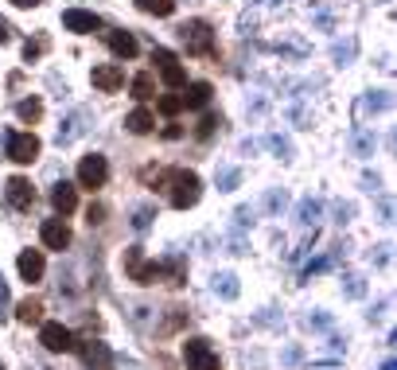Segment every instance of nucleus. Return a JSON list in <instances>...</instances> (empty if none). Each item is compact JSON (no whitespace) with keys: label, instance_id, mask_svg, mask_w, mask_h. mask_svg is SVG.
Instances as JSON below:
<instances>
[{"label":"nucleus","instance_id":"f257e3e1","mask_svg":"<svg viewBox=\"0 0 397 370\" xmlns=\"http://www.w3.org/2000/svg\"><path fill=\"white\" fill-rule=\"evenodd\" d=\"M125 273H129V281H137V285H156V281H164V277H168L171 285H184L187 281V261L184 258L148 261L144 245H129L125 250Z\"/></svg>","mask_w":397,"mask_h":370},{"label":"nucleus","instance_id":"f03ea898","mask_svg":"<svg viewBox=\"0 0 397 370\" xmlns=\"http://www.w3.org/2000/svg\"><path fill=\"white\" fill-rule=\"evenodd\" d=\"M168 184H171V207H179V211L195 207L198 195H203V179H198L195 171H187V168H176L168 176Z\"/></svg>","mask_w":397,"mask_h":370},{"label":"nucleus","instance_id":"7ed1b4c3","mask_svg":"<svg viewBox=\"0 0 397 370\" xmlns=\"http://www.w3.org/2000/svg\"><path fill=\"white\" fill-rule=\"evenodd\" d=\"M176 31H179V39L187 43L191 55H214V31H211L206 20H187V23H179Z\"/></svg>","mask_w":397,"mask_h":370},{"label":"nucleus","instance_id":"20e7f679","mask_svg":"<svg viewBox=\"0 0 397 370\" xmlns=\"http://www.w3.org/2000/svg\"><path fill=\"white\" fill-rule=\"evenodd\" d=\"M184 363L187 370H218V351L211 347V339H203V335H195V339L184 343Z\"/></svg>","mask_w":397,"mask_h":370},{"label":"nucleus","instance_id":"39448f33","mask_svg":"<svg viewBox=\"0 0 397 370\" xmlns=\"http://www.w3.org/2000/svg\"><path fill=\"white\" fill-rule=\"evenodd\" d=\"M105 179H110V160H105L102 152L82 156V164H78V184L94 191V187H105Z\"/></svg>","mask_w":397,"mask_h":370},{"label":"nucleus","instance_id":"423d86ee","mask_svg":"<svg viewBox=\"0 0 397 370\" xmlns=\"http://www.w3.org/2000/svg\"><path fill=\"white\" fill-rule=\"evenodd\" d=\"M4 144H8V160H16V164H31L39 156V137L36 133H8Z\"/></svg>","mask_w":397,"mask_h":370},{"label":"nucleus","instance_id":"0eeeda50","mask_svg":"<svg viewBox=\"0 0 397 370\" xmlns=\"http://www.w3.org/2000/svg\"><path fill=\"white\" fill-rule=\"evenodd\" d=\"M152 59H156V67H160V78L168 82L171 90L187 86V70L179 67V59H176V55L168 51V47H156V55H152Z\"/></svg>","mask_w":397,"mask_h":370},{"label":"nucleus","instance_id":"6e6552de","mask_svg":"<svg viewBox=\"0 0 397 370\" xmlns=\"http://www.w3.org/2000/svg\"><path fill=\"white\" fill-rule=\"evenodd\" d=\"M4 195H8V207H16V211H31V203H36V187H31V179H23V176L8 179Z\"/></svg>","mask_w":397,"mask_h":370},{"label":"nucleus","instance_id":"1a4fd4ad","mask_svg":"<svg viewBox=\"0 0 397 370\" xmlns=\"http://www.w3.org/2000/svg\"><path fill=\"white\" fill-rule=\"evenodd\" d=\"M39 343H43L51 355H63V351L74 347V335L66 332L63 324H43V327H39Z\"/></svg>","mask_w":397,"mask_h":370},{"label":"nucleus","instance_id":"9d476101","mask_svg":"<svg viewBox=\"0 0 397 370\" xmlns=\"http://www.w3.org/2000/svg\"><path fill=\"white\" fill-rule=\"evenodd\" d=\"M39 238H43L47 250H66V245H70V226H66L63 218H47L43 226H39Z\"/></svg>","mask_w":397,"mask_h":370},{"label":"nucleus","instance_id":"9b49d317","mask_svg":"<svg viewBox=\"0 0 397 370\" xmlns=\"http://www.w3.org/2000/svg\"><path fill=\"white\" fill-rule=\"evenodd\" d=\"M63 28L78 31V36H90V31L102 28V20H97L94 12H82V8H66V12H63Z\"/></svg>","mask_w":397,"mask_h":370},{"label":"nucleus","instance_id":"f8f14e48","mask_svg":"<svg viewBox=\"0 0 397 370\" xmlns=\"http://www.w3.org/2000/svg\"><path fill=\"white\" fill-rule=\"evenodd\" d=\"M94 86L102 90V94H113V90H121L125 86V70L117 67V63H105V67H94Z\"/></svg>","mask_w":397,"mask_h":370},{"label":"nucleus","instance_id":"ddd939ff","mask_svg":"<svg viewBox=\"0 0 397 370\" xmlns=\"http://www.w3.org/2000/svg\"><path fill=\"white\" fill-rule=\"evenodd\" d=\"M16 265H20V277H23V281H28V285L43 281V269H47V261H43V253H39V250H23Z\"/></svg>","mask_w":397,"mask_h":370},{"label":"nucleus","instance_id":"4468645a","mask_svg":"<svg viewBox=\"0 0 397 370\" xmlns=\"http://www.w3.org/2000/svg\"><path fill=\"white\" fill-rule=\"evenodd\" d=\"M86 121H90V110H74L70 117H63V125H59V144H70V141H78V137L90 129Z\"/></svg>","mask_w":397,"mask_h":370},{"label":"nucleus","instance_id":"2eb2a0df","mask_svg":"<svg viewBox=\"0 0 397 370\" xmlns=\"http://www.w3.org/2000/svg\"><path fill=\"white\" fill-rule=\"evenodd\" d=\"M351 148H354V156H362V160H370V156H374V148H378V137H374V129H366V125H354V129H351Z\"/></svg>","mask_w":397,"mask_h":370},{"label":"nucleus","instance_id":"dca6fc26","mask_svg":"<svg viewBox=\"0 0 397 370\" xmlns=\"http://www.w3.org/2000/svg\"><path fill=\"white\" fill-rule=\"evenodd\" d=\"M82 359H86L90 370H113V355H110L105 343H86V347H82Z\"/></svg>","mask_w":397,"mask_h":370},{"label":"nucleus","instance_id":"f3484780","mask_svg":"<svg viewBox=\"0 0 397 370\" xmlns=\"http://www.w3.org/2000/svg\"><path fill=\"white\" fill-rule=\"evenodd\" d=\"M319 218H324V203H319V199H312V195H308V199L296 203V222H300V226H312V230H316Z\"/></svg>","mask_w":397,"mask_h":370},{"label":"nucleus","instance_id":"a211bd4d","mask_svg":"<svg viewBox=\"0 0 397 370\" xmlns=\"http://www.w3.org/2000/svg\"><path fill=\"white\" fill-rule=\"evenodd\" d=\"M51 207L59 211V215H70V211L78 207V195H74V187H70V184H55V191H51Z\"/></svg>","mask_w":397,"mask_h":370},{"label":"nucleus","instance_id":"6ab92c4d","mask_svg":"<svg viewBox=\"0 0 397 370\" xmlns=\"http://www.w3.org/2000/svg\"><path fill=\"white\" fill-rule=\"evenodd\" d=\"M110 51L117 55V59H132V55H137V39H132V31H110Z\"/></svg>","mask_w":397,"mask_h":370},{"label":"nucleus","instance_id":"aec40b11","mask_svg":"<svg viewBox=\"0 0 397 370\" xmlns=\"http://www.w3.org/2000/svg\"><path fill=\"white\" fill-rule=\"evenodd\" d=\"M211 289L222 296V300H238V292H242V285H238L234 273H214L211 277Z\"/></svg>","mask_w":397,"mask_h":370},{"label":"nucleus","instance_id":"412c9836","mask_svg":"<svg viewBox=\"0 0 397 370\" xmlns=\"http://www.w3.org/2000/svg\"><path fill=\"white\" fill-rule=\"evenodd\" d=\"M339 258H343V245H335V250H327V253H324V258H316V261H312V265H308V269H304V281H312V277L327 273V269H331V265H335V261H339Z\"/></svg>","mask_w":397,"mask_h":370},{"label":"nucleus","instance_id":"4be33fe9","mask_svg":"<svg viewBox=\"0 0 397 370\" xmlns=\"http://www.w3.org/2000/svg\"><path fill=\"white\" fill-rule=\"evenodd\" d=\"M16 319H20V324H39V319H43V304L39 300H20L16 304Z\"/></svg>","mask_w":397,"mask_h":370},{"label":"nucleus","instance_id":"5701e85b","mask_svg":"<svg viewBox=\"0 0 397 370\" xmlns=\"http://www.w3.org/2000/svg\"><path fill=\"white\" fill-rule=\"evenodd\" d=\"M206 102H211V82H195V86H187L184 105H191V110H203Z\"/></svg>","mask_w":397,"mask_h":370},{"label":"nucleus","instance_id":"b1692460","mask_svg":"<svg viewBox=\"0 0 397 370\" xmlns=\"http://www.w3.org/2000/svg\"><path fill=\"white\" fill-rule=\"evenodd\" d=\"M343 296L346 300H362V296H366V277L362 273H343Z\"/></svg>","mask_w":397,"mask_h":370},{"label":"nucleus","instance_id":"393cba45","mask_svg":"<svg viewBox=\"0 0 397 370\" xmlns=\"http://www.w3.org/2000/svg\"><path fill=\"white\" fill-rule=\"evenodd\" d=\"M261 207L269 211V215H280V211L288 207V191H285V187H269L265 199H261Z\"/></svg>","mask_w":397,"mask_h":370},{"label":"nucleus","instance_id":"a878e982","mask_svg":"<svg viewBox=\"0 0 397 370\" xmlns=\"http://www.w3.org/2000/svg\"><path fill=\"white\" fill-rule=\"evenodd\" d=\"M125 125H129V133H152L156 117H152L148 110H132L129 117H125Z\"/></svg>","mask_w":397,"mask_h":370},{"label":"nucleus","instance_id":"bb28decb","mask_svg":"<svg viewBox=\"0 0 397 370\" xmlns=\"http://www.w3.org/2000/svg\"><path fill=\"white\" fill-rule=\"evenodd\" d=\"M359 110L362 113H378V110H390V94H386V90H370L366 97H362L359 102Z\"/></svg>","mask_w":397,"mask_h":370},{"label":"nucleus","instance_id":"cd10ccee","mask_svg":"<svg viewBox=\"0 0 397 370\" xmlns=\"http://www.w3.org/2000/svg\"><path fill=\"white\" fill-rule=\"evenodd\" d=\"M214 184H218V191H234V187L242 184V168H230V164L218 168L214 171Z\"/></svg>","mask_w":397,"mask_h":370},{"label":"nucleus","instance_id":"c85d7f7f","mask_svg":"<svg viewBox=\"0 0 397 370\" xmlns=\"http://www.w3.org/2000/svg\"><path fill=\"white\" fill-rule=\"evenodd\" d=\"M265 148H269V152H277L280 160H292V141H288V137H280V133H269V137H265Z\"/></svg>","mask_w":397,"mask_h":370},{"label":"nucleus","instance_id":"c756f323","mask_svg":"<svg viewBox=\"0 0 397 370\" xmlns=\"http://www.w3.org/2000/svg\"><path fill=\"white\" fill-rule=\"evenodd\" d=\"M152 90H156V78H152V74H137V78H132V97H137V102H148V97H152Z\"/></svg>","mask_w":397,"mask_h":370},{"label":"nucleus","instance_id":"7c9ffc66","mask_svg":"<svg viewBox=\"0 0 397 370\" xmlns=\"http://www.w3.org/2000/svg\"><path fill=\"white\" fill-rule=\"evenodd\" d=\"M140 12L148 16H171V8H176V0H137Z\"/></svg>","mask_w":397,"mask_h":370},{"label":"nucleus","instance_id":"2f4dec72","mask_svg":"<svg viewBox=\"0 0 397 370\" xmlns=\"http://www.w3.org/2000/svg\"><path fill=\"white\" fill-rule=\"evenodd\" d=\"M16 113H20V121H39V113H43V102H39V97H23V102L16 105Z\"/></svg>","mask_w":397,"mask_h":370},{"label":"nucleus","instance_id":"473e14b6","mask_svg":"<svg viewBox=\"0 0 397 370\" xmlns=\"http://www.w3.org/2000/svg\"><path fill=\"white\" fill-rule=\"evenodd\" d=\"M152 218H156V207H152V203H140V207L132 211V230H148V226H152Z\"/></svg>","mask_w":397,"mask_h":370},{"label":"nucleus","instance_id":"72a5a7b5","mask_svg":"<svg viewBox=\"0 0 397 370\" xmlns=\"http://www.w3.org/2000/svg\"><path fill=\"white\" fill-rule=\"evenodd\" d=\"M354 51H359V43H354V39H343V43H335V51H331V55H335L339 67H346V63L354 59Z\"/></svg>","mask_w":397,"mask_h":370},{"label":"nucleus","instance_id":"f704fd0d","mask_svg":"<svg viewBox=\"0 0 397 370\" xmlns=\"http://www.w3.org/2000/svg\"><path fill=\"white\" fill-rule=\"evenodd\" d=\"M331 324H335L331 312H312V316H304V327H312V332H327Z\"/></svg>","mask_w":397,"mask_h":370},{"label":"nucleus","instance_id":"c9c22d12","mask_svg":"<svg viewBox=\"0 0 397 370\" xmlns=\"http://www.w3.org/2000/svg\"><path fill=\"white\" fill-rule=\"evenodd\" d=\"M351 215H354V203L335 199V222H339V226H346V222H351Z\"/></svg>","mask_w":397,"mask_h":370},{"label":"nucleus","instance_id":"e433bc0d","mask_svg":"<svg viewBox=\"0 0 397 370\" xmlns=\"http://www.w3.org/2000/svg\"><path fill=\"white\" fill-rule=\"evenodd\" d=\"M253 222H258V218H253V207H238V211H234V226H238V230L253 226Z\"/></svg>","mask_w":397,"mask_h":370},{"label":"nucleus","instance_id":"4c0bfd02","mask_svg":"<svg viewBox=\"0 0 397 370\" xmlns=\"http://www.w3.org/2000/svg\"><path fill=\"white\" fill-rule=\"evenodd\" d=\"M179 110H184V97H176V94L160 97V113H168V117H171V113H179Z\"/></svg>","mask_w":397,"mask_h":370},{"label":"nucleus","instance_id":"58836bf2","mask_svg":"<svg viewBox=\"0 0 397 370\" xmlns=\"http://www.w3.org/2000/svg\"><path fill=\"white\" fill-rule=\"evenodd\" d=\"M288 117H292L300 129H312V113L304 110V105H292V110H288Z\"/></svg>","mask_w":397,"mask_h":370},{"label":"nucleus","instance_id":"ea45409f","mask_svg":"<svg viewBox=\"0 0 397 370\" xmlns=\"http://www.w3.org/2000/svg\"><path fill=\"white\" fill-rule=\"evenodd\" d=\"M214 125H222V121H218V117H214V113H206V117H203V121H198V137H203V141H206V137H211V133H214Z\"/></svg>","mask_w":397,"mask_h":370},{"label":"nucleus","instance_id":"a19ab883","mask_svg":"<svg viewBox=\"0 0 397 370\" xmlns=\"http://www.w3.org/2000/svg\"><path fill=\"white\" fill-rule=\"evenodd\" d=\"M258 324H265V327H280L285 319H280V316H272V308H265L261 316H258Z\"/></svg>","mask_w":397,"mask_h":370},{"label":"nucleus","instance_id":"79ce46f5","mask_svg":"<svg viewBox=\"0 0 397 370\" xmlns=\"http://www.w3.org/2000/svg\"><path fill=\"white\" fill-rule=\"evenodd\" d=\"M285 363H288V366L304 363V351H300V347H288V351H285Z\"/></svg>","mask_w":397,"mask_h":370},{"label":"nucleus","instance_id":"37998d69","mask_svg":"<svg viewBox=\"0 0 397 370\" xmlns=\"http://www.w3.org/2000/svg\"><path fill=\"white\" fill-rule=\"evenodd\" d=\"M8 316V285H4V277H0V319Z\"/></svg>","mask_w":397,"mask_h":370},{"label":"nucleus","instance_id":"c03bdc74","mask_svg":"<svg viewBox=\"0 0 397 370\" xmlns=\"http://www.w3.org/2000/svg\"><path fill=\"white\" fill-rule=\"evenodd\" d=\"M39 51H43V39H36V43H28V47H23V59H36Z\"/></svg>","mask_w":397,"mask_h":370},{"label":"nucleus","instance_id":"a18cd8bd","mask_svg":"<svg viewBox=\"0 0 397 370\" xmlns=\"http://www.w3.org/2000/svg\"><path fill=\"white\" fill-rule=\"evenodd\" d=\"M230 253H245V238H242V234L230 238Z\"/></svg>","mask_w":397,"mask_h":370},{"label":"nucleus","instance_id":"49530a36","mask_svg":"<svg viewBox=\"0 0 397 370\" xmlns=\"http://www.w3.org/2000/svg\"><path fill=\"white\" fill-rule=\"evenodd\" d=\"M370 258H374V265H386V261H390V245H382V250L370 253Z\"/></svg>","mask_w":397,"mask_h":370},{"label":"nucleus","instance_id":"de8ad7c7","mask_svg":"<svg viewBox=\"0 0 397 370\" xmlns=\"http://www.w3.org/2000/svg\"><path fill=\"white\" fill-rule=\"evenodd\" d=\"M105 218V207L102 203H97V207H90V226H94V222H102Z\"/></svg>","mask_w":397,"mask_h":370},{"label":"nucleus","instance_id":"09e8293b","mask_svg":"<svg viewBox=\"0 0 397 370\" xmlns=\"http://www.w3.org/2000/svg\"><path fill=\"white\" fill-rule=\"evenodd\" d=\"M382 222H386V226H390V222H393V203H390V199L382 203Z\"/></svg>","mask_w":397,"mask_h":370},{"label":"nucleus","instance_id":"8fccbe9b","mask_svg":"<svg viewBox=\"0 0 397 370\" xmlns=\"http://www.w3.org/2000/svg\"><path fill=\"white\" fill-rule=\"evenodd\" d=\"M362 187H366V191H378V176H370V171H366V176H362Z\"/></svg>","mask_w":397,"mask_h":370},{"label":"nucleus","instance_id":"3c124183","mask_svg":"<svg viewBox=\"0 0 397 370\" xmlns=\"http://www.w3.org/2000/svg\"><path fill=\"white\" fill-rule=\"evenodd\" d=\"M12 4H16V8H36L39 0H12Z\"/></svg>","mask_w":397,"mask_h":370},{"label":"nucleus","instance_id":"603ef678","mask_svg":"<svg viewBox=\"0 0 397 370\" xmlns=\"http://www.w3.org/2000/svg\"><path fill=\"white\" fill-rule=\"evenodd\" d=\"M0 43H8V23L0 20Z\"/></svg>","mask_w":397,"mask_h":370},{"label":"nucleus","instance_id":"864d4df0","mask_svg":"<svg viewBox=\"0 0 397 370\" xmlns=\"http://www.w3.org/2000/svg\"><path fill=\"white\" fill-rule=\"evenodd\" d=\"M382 370H397V363H393V359H386V363H382Z\"/></svg>","mask_w":397,"mask_h":370},{"label":"nucleus","instance_id":"5fc2aeb1","mask_svg":"<svg viewBox=\"0 0 397 370\" xmlns=\"http://www.w3.org/2000/svg\"><path fill=\"white\" fill-rule=\"evenodd\" d=\"M261 4H280V0H261Z\"/></svg>","mask_w":397,"mask_h":370},{"label":"nucleus","instance_id":"6e6d98bb","mask_svg":"<svg viewBox=\"0 0 397 370\" xmlns=\"http://www.w3.org/2000/svg\"><path fill=\"white\" fill-rule=\"evenodd\" d=\"M0 370H4V366H0Z\"/></svg>","mask_w":397,"mask_h":370}]
</instances>
